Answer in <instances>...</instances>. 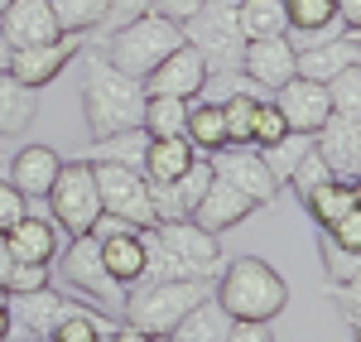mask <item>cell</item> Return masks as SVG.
Wrapping results in <instances>:
<instances>
[{"mask_svg":"<svg viewBox=\"0 0 361 342\" xmlns=\"http://www.w3.org/2000/svg\"><path fill=\"white\" fill-rule=\"evenodd\" d=\"M154 0H111V20H130V15H145Z\"/></svg>","mask_w":361,"mask_h":342,"instance_id":"45","label":"cell"},{"mask_svg":"<svg viewBox=\"0 0 361 342\" xmlns=\"http://www.w3.org/2000/svg\"><path fill=\"white\" fill-rule=\"evenodd\" d=\"M212 299L231 314V323H275L289 304V285L279 280V270L270 260L236 256V260H222Z\"/></svg>","mask_w":361,"mask_h":342,"instance_id":"2","label":"cell"},{"mask_svg":"<svg viewBox=\"0 0 361 342\" xmlns=\"http://www.w3.org/2000/svg\"><path fill=\"white\" fill-rule=\"evenodd\" d=\"M10 338V309H5V289H0V342Z\"/></svg>","mask_w":361,"mask_h":342,"instance_id":"49","label":"cell"},{"mask_svg":"<svg viewBox=\"0 0 361 342\" xmlns=\"http://www.w3.org/2000/svg\"><path fill=\"white\" fill-rule=\"evenodd\" d=\"M183 44L197 49V58L207 63V73H241V49L246 34L236 20V0H202V10L183 20Z\"/></svg>","mask_w":361,"mask_h":342,"instance_id":"6","label":"cell"},{"mask_svg":"<svg viewBox=\"0 0 361 342\" xmlns=\"http://www.w3.org/2000/svg\"><path fill=\"white\" fill-rule=\"evenodd\" d=\"M39 116V92L25 87L10 68H0V140L10 135H25Z\"/></svg>","mask_w":361,"mask_h":342,"instance_id":"25","label":"cell"},{"mask_svg":"<svg viewBox=\"0 0 361 342\" xmlns=\"http://www.w3.org/2000/svg\"><path fill=\"white\" fill-rule=\"evenodd\" d=\"M10 265H15V256H10V246H5V231H0V289H5V275H10Z\"/></svg>","mask_w":361,"mask_h":342,"instance_id":"48","label":"cell"},{"mask_svg":"<svg viewBox=\"0 0 361 342\" xmlns=\"http://www.w3.org/2000/svg\"><path fill=\"white\" fill-rule=\"evenodd\" d=\"M49 202V217L58 222V231H68V236H82L92 231V222L102 217V198H97V178H92V164L87 159H63V169H58L54 188L44 193Z\"/></svg>","mask_w":361,"mask_h":342,"instance_id":"7","label":"cell"},{"mask_svg":"<svg viewBox=\"0 0 361 342\" xmlns=\"http://www.w3.org/2000/svg\"><path fill=\"white\" fill-rule=\"evenodd\" d=\"M58 169H63L58 149H49V145H25V149L10 159V183H15L25 198H44V193L54 188Z\"/></svg>","mask_w":361,"mask_h":342,"instance_id":"23","label":"cell"},{"mask_svg":"<svg viewBox=\"0 0 361 342\" xmlns=\"http://www.w3.org/2000/svg\"><path fill=\"white\" fill-rule=\"evenodd\" d=\"M183 135H188V145H193L197 154H217V149L226 145V121H222V106H217V102H197V106H188Z\"/></svg>","mask_w":361,"mask_h":342,"instance_id":"30","label":"cell"},{"mask_svg":"<svg viewBox=\"0 0 361 342\" xmlns=\"http://www.w3.org/2000/svg\"><path fill=\"white\" fill-rule=\"evenodd\" d=\"M5 309H10V338L44 342L49 328L63 318L68 299L54 285H44V289H25V294H5Z\"/></svg>","mask_w":361,"mask_h":342,"instance_id":"15","label":"cell"},{"mask_svg":"<svg viewBox=\"0 0 361 342\" xmlns=\"http://www.w3.org/2000/svg\"><path fill=\"white\" fill-rule=\"evenodd\" d=\"M54 260H58V280H63L68 289L92 294L97 304H121V299H126V289L106 275V265H102V241H97L92 231L73 236V241H68Z\"/></svg>","mask_w":361,"mask_h":342,"instance_id":"8","label":"cell"},{"mask_svg":"<svg viewBox=\"0 0 361 342\" xmlns=\"http://www.w3.org/2000/svg\"><path fill=\"white\" fill-rule=\"evenodd\" d=\"M92 178H97V198H102V212H111L130 227H149L154 222V207H149V183L140 169H126V164H106L97 159L92 164Z\"/></svg>","mask_w":361,"mask_h":342,"instance_id":"9","label":"cell"},{"mask_svg":"<svg viewBox=\"0 0 361 342\" xmlns=\"http://www.w3.org/2000/svg\"><path fill=\"white\" fill-rule=\"evenodd\" d=\"M241 78L255 83L260 92H275L294 78V49H289V39L275 34V39H246V49H241Z\"/></svg>","mask_w":361,"mask_h":342,"instance_id":"18","label":"cell"},{"mask_svg":"<svg viewBox=\"0 0 361 342\" xmlns=\"http://www.w3.org/2000/svg\"><path fill=\"white\" fill-rule=\"evenodd\" d=\"M212 183V164L197 154L188 173H178L173 183H149V207H154V222H178V217H193L197 198L207 193Z\"/></svg>","mask_w":361,"mask_h":342,"instance_id":"16","label":"cell"},{"mask_svg":"<svg viewBox=\"0 0 361 342\" xmlns=\"http://www.w3.org/2000/svg\"><path fill=\"white\" fill-rule=\"evenodd\" d=\"M222 342H275V338H270V323H231Z\"/></svg>","mask_w":361,"mask_h":342,"instance_id":"44","label":"cell"},{"mask_svg":"<svg viewBox=\"0 0 361 342\" xmlns=\"http://www.w3.org/2000/svg\"><path fill=\"white\" fill-rule=\"evenodd\" d=\"M236 20H241L246 39H275L289 29L284 0H236Z\"/></svg>","mask_w":361,"mask_h":342,"instance_id":"31","label":"cell"},{"mask_svg":"<svg viewBox=\"0 0 361 342\" xmlns=\"http://www.w3.org/2000/svg\"><path fill=\"white\" fill-rule=\"evenodd\" d=\"M25 212H29V198L10 183V178H0V231H10Z\"/></svg>","mask_w":361,"mask_h":342,"instance_id":"41","label":"cell"},{"mask_svg":"<svg viewBox=\"0 0 361 342\" xmlns=\"http://www.w3.org/2000/svg\"><path fill=\"white\" fill-rule=\"evenodd\" d=\"M5 342H25V338H5Z\"/></svg>","mask_w":361,"mask_h":342,"instance_id":"51","label":"cell"},{"mask_svg":"<svg viewBox=\"0 0 361 342\" xmlns=\"http://www.w3.org/2000/svg\"><path fill=\"white\" fill-rule=\"evenodd\" d=\"M226 328H231V314L207 294V299H197L193 309L169 328V342H222Z\"/></svg>","mask_w":361,"mask_h":342,"instance_id":"26","label":"cell"},{"mask_svg":"<svg viewBox=\"0 0 361 342\" xmlns=\"http://www.w3.org/2000/svg\"><path fill=\"white\" fill-rule=\"evenodd\" d=\"M0 34H5L10 49H29V44H49V39H58L49 0H10V5L0 10Z\"/></svg>","mask_w":361,"mask_h":342,"instance_id":"20","label":"cell"},{"mask_svg":"<svg viewBox=\"0 0 361 342\" xmlns=\"http://www.w3.org/2000/svg\"><path fill=\"white\" fill-rule=\"evenodd\" d=\"M304 207L308 217L318 222V227H333L342 212H352V207H361V193L357 183H342V178H323L313 193H304Z\"/></svg>","mask_w":361,"mask_h":342,"instance_id":"27","label":"cell"},{"mask_svg":"<svg viewBox=\"0 0 361 342\" xmlns=\"http://www.w3.org/2000/svg\"><path fill=\"white\" fill-rule=\"evenodd\" d=\"M178 44H183V29L173 25V20H164V15H154V10H145V15H130V20H121L111 29L102 58L111 68H121V73H130V78H145Z\"/></svg>","mask_w":361,"mask_h":342,"instance_id":"5","label":"cell"},{"mask_svg":"<svg viewBox=\"0 0 361 342\" xmlns=\"http://www.w3.org/2000/svg\"><path fill=\"white\" fill-rule=\"evenodd\" d=\"M154 342H169V338H154Z\"/></svg>","mask_w":361,"mask_h":342,"instance_id":"53","label":"cell"},{"mask_svg":"<svg viewBox=\"0 0 361 342\" xmlns=\"http://www.w3.org/2000/svg\"><path fill=\"white\" fill-rule=\"evenodd\" d=\"M337 20L342 29H361V0H337Z\"/></svg>","mask_w":361,"mask_h":342,"instance_id":"46","label":"cell"},{"mask_svg":"<svg viewBox=\"0 0 361 342\" xmlns=\"http://www.w3.org/2000/svg\"><path fill=\"white\" fill-rule=\"evenodd\" d=\"M313 149H318V159L328 164L333 178H342V183H357L361 178V121L357 116L333 111L313 130Z\"/></svg>","mask_w":361,"mask_h":342,"instance_id":"12","label":"cell"},{"mask_svg":"<svg viewBox=\"0 0 361 342\" xmlns=\"http://www.w3.org/2000/svg\"><path fill=\"white\" fill-rule=\"evenodd\" d=\"M289 29H323L337 20V0H284Z\"/></svg>","mask_w":361,"mask_h":342,"instance_id":"36","label":"cell"},{"mask_svg":"<svg viewBox=\"0 0 361 342\" xmlns=\"http://www.w3.org/2000/svg\"><path fill=\"white\" fill-rule=\"evenodd\" d=\"M82 111H87V130L92 140L130 130L145 116V87L140 78L111 68L102 54H87V78H82Z\"/></svg>","mask_w":361,"mask_h":342,"instance_id":"3","label":"cell"},{"mask_svg":"<svg viewBox=\"0 0 361 342\" xmlns=\"http://www.w3.org/2000/svg\"><path fill=\"white\" fill-rule=\"evenodd\" d=\"M275 111L284 116L289 130L299 135H313L328 116H333V97H328V83H308V78H289L284 87H275Z\"/></svg>","mask_w":361,"mask_h":342,"instance_id":"14","label":"cell"},{"mask_svg":"<svg viewBox=\"0 0 361 342\" xmlns=\"http://www.w3.org/2000/svg\"><path fill=\"white\" fill-rule=\"evenodd\" d=\"M5 5H10V0H0V10H5Z\"/></svg>","mask_w":361,"mask_h":342,"instance_id":"52","label":"cell"},{"mask_svg":"<svg viewBox=\"0 0 361 342\" xmlns=\"http://www.w3.org/2000/svg\"><path fill=\"white\" fill-rule=\"evenodd\" d=\"M54 285V270L49 265H29V260H15L10 275H5V294H25V289H44Z\"/></svg>","mask_w":361,"mask_h":342,"instance_id":"40","label":"cell"},{"mask_svg":"<svg viewBox=\"0 0 361 342\" xmlns=\"http://www.w3.org/2000/svg\"><path fill=\"white\" fill-rule=\"evenodd\" d=\"M183 121H188V102L183 97H145V135H183Z\"/></svg>","mask_w":361,"mask_h":342,"instance_id":"33","label":"cell"},{"mask_svg":"<svg viewBox=\"0 0 361 342\" xmlns=\"http://www.w3.org/2000/svg\"><path fill=\"white\" fill-rule=\"evenodd\" d=\"M149 10H154V15H164V20H173V25H183L188 15L202 10V0H154Z\"/></svg>","mask_w":361,"mask_h":342,"instance_id":"43","label":"cell"},{"mask_svg":"<svg viewBox=\"0 0 361 342\" xmlns=\"http://www.w3.org/2000/svg\"><path fill=\"white\" fill-rule=\"evenodd\" d=\"M323 178H333V173H328V164H323V159H318V149L308 145L304 159H299V164L289 169V178H284V183H289V188H294V193L304 198V193H313V188H318Z\"/></svg>","mask_w":361,"mask_h":342,"instance_id":"39","label":"cell"},{"mask_svg":"<svg viewBox=\"0 0 361 342\" xmlns=\"http://www.w3.org/2000/svg\"><path fill=\"white\" fill-rule=\"evenodd\" d=\"M140 87H145V97H183V102H193V97L207 92V63L197 58V49L178 44L173 54H164L140 78Z\"/></svg>","mask_w":361,"mask_h":342,"instance_id":"11","label":"cell"},{"mask_svg":"<svg viewBox=\"0 0 361 342\" xmlns=\"http://www.w3.org/2000/svg\"><path fill=\"white\" fill-rule=\"evenodd\" d=\"M5 246L15 260H29V265H54V256L63 251V231H58L54 217L44 212H25L15 227L5 231Z\"/></svg>","mask_w":361,"mask_h":342,"instance_id":"19","label":"cell"},{"mask_svg":"<svg viewBox=\"0 0 361 342\" xmlns=\"http://www.w3.org/2000/svg\"><path fill=\"white\" fill-rule=\"evenodd\" d=\"M106 342H154V338H149V333H140V328H130V323H121V328L106 333Z\"/></svg>","mask_w":361,"mask_h":342,"instance_id":"47","label":"cell"},{"mask_svg":"<svg viewBox=\"0 0 361 342\" xmlns=\"http://www.w3.org/2000/svg\"><path fill=\"white\" fill-rule=\"evenodd\" d=\"M202 159L212 164L217 178H226L231 188H241L255 207H275L279 178L270 173V164H265V154H260V149H250V145H222L217 154H202Z\"/></svg>","mask_w":361,"mask_h":342,"instance_id":"10","label":"cell"},{"mask_svg":"<svg viewBox=\"0 0 361 342\" xmlns=\"http://www.w3.org/2000/svg\"><path fill=\"white\" fill-rule=\"evenodd\" d=\"M78 54H82V34H58V39H49V44L15 49V54H10V73H15L25 87L39 92V87L58 83V73H63Z\"/></svg>","mask_w":361,"mask_h":342,"instance_id":"13","label":"cell"},{"mask_svg":"<svg viewBox=\"0 0 361 342\" xmlns=\"http://www.w3.org/2000/svg\"><path fill=\"white\" fill-rule=\"evenodd\" d=\"M145 241V280H217L222 246L212 231H202L193 217L178 222H149L140 227Z\"/></svg>","mask_w":361,"mask_h":342,"instance_id":"1","label":"cell"},{"mask_svg":"<svg viewBox=\"0 0 361 342\" xmlns=\"http://www.w3.org/2000/svg\"><path fill=\"white\" fill-rule=\"evenodd\" d=\"M197 159V149L188 145V135H149L145 145V183H173L178 173H188V164Z\"/></svg>","mask_w":361,"mask_h":342,"instance_id":"24","label":"cell"},{"mask_svg":"<svg viewBox=\"0 0 361 342\" xmlns=\"http://www.w3.org/2000/svg\"><path fill=\"white\" fill-rule=\"evenodd\" d=\"M308 145H313V135H299V130H289L284 140L265 145L260 154H265V164H270V173H275L279 183H284V178H289V169H294V164L304 159V149H308Z\"/></svg>","mask_w":361,"mask_h":342,"instance_id":"34","label":"cell"},{"mask_svg":"<svg viewBox=\"0 0 361 342\" xmlns=\"http://www.w3.org/2000/svg\"><path fill=\"white\" fill-rule=\"evenodd\" d=\"M328 97H333V111L337 116H357L361 121V63L342 68L333 83H328Z\"/></svg>","mask_w":361,"mask_h":342,"instance_id":"35","label":"cell"},{"mask_svg":"<svg viewBox=\"0 0 361 342\" xmlns=\"http://www.w3.org/2000/svg\"><path fill=\"white\" fill-rule=\"evenodd\" d=\"M361 63V29H342L333 39L313 44V49H299L294 54V78H308V83H333L342 68Z\"/></svg>","mask_w":361,"mask_h":342,"instance_id":"17","label":"cell"},{"mask_svg":"<svg viewBox=\"0 0 361 342\" xmlns=\"http://www.w3.org/2000/svg\"><path fill=\"white\" fill-rule=\"evenodd\" d=\"M212 285L207 280H140L126 289L121 314L130 328L149 333V338H169V328L193 309L197 299H207Z\"/></svg>","mask_w":361,"mask_h":342,"instance_id":"4","label":"cell"},{"mask_svg":"<svg viewBox=\"0 0 361 342\" xmlns=\"http://www.w3.org/2000/svg\"><path fill=\"white\" fill-rule=\"evenodd\" d=\"M58 34H87L111 20V0H49Z\"/></svg>","mask_w":361,"mask_h":342,"instance_id":"32","label":"cell"},{"mask_svg":"<svg viewBox=\"0 0 361 342\" xmlns=\"http://www.w3.org/2000/svg\"><path fill=\"white\" fill-rule=\"evenodd\" d=\"M106 333H111V323L97 314V309H82V304L68 299L63 318L49 328V338H44V342H106Z\"/></svg>","mask_w":361,"mask_h":342,"instance_id":"29","label":"cell"},{"mask_svg":"<svg viewBox=\"0 0 361 342\" xmlns=\"http://www.w3.org/2000/svg\"><path fill=\"white\" fill-rule=\"evenodd\" d=\"M250 212H255V202H250L241 188H231L226 178H217V173H212L207 193H202V198H197V207H193V222H197L202 231H212V236H222L226 227L246 222Z\"/></svg>","mask_w":361,"mask_h":342,"instance_id":"21","label":"cell"},{"mask_svg":"<svg viewBox=\"0 0 361 342\" xmlns=\"http://www.w3.org/2000/svg\"><path fill=\"white\" fill-rule=\"evenodd\" d=\"M145 126H130V130H116V135H102V140H92L82 159L87 164H97V159H106V164H126V169H145Z\"/></svg>","mask_w":361,"mask_h":342,"instance_id":"28","label":"cell"},{"mask_svg":"<svg viewBox=\"0 0 361 342\" xmlns=\"http://www.w3.org/2000/svg\"><path fill=\"white\" fill-rule=\"evenodd\" d=\"M102 241V265L121 289H130L145 280V241H140V227H121V231H106L97 236Z\"/></svg>","mask_w":361,"mask_h":342,"instance_id":"22","label":"cell"},{"mask_svg":"<svg viewBox=\"0 0 361 342\" xmlns=\"http://www.w3.org/2000/svg\"><path fill=\"white\" fill-rule=\"evenodd\" d=\"M10 54H15V49H10V44H5V34H0V68H10Z\"/></svg>","mask_w":361,"mask_h":342,"instance_id":"50","label":"cell"},{"mask_svg":"<svg viewBox=\"0 0 361 342\" xmlns=\"http://www.w3.org/2000/svg\"><path fill=\"white\" fill-rule=\"evenodd\" d=\"M328 236H333L337 246H347V251H361V207H352V212H342L333 227H323Z\"/></svg>","mask_w":361,"mask_h":342,"instance_id":"42","label":"cell"},{"mask_svg":"<svg viewBox=\"0 0 361 342\" xmlns=\"http://www.w3.org/2000/svg\"><path fill=\"white\" fill-rule=\"evenodd\" d=\"M284 135H289L284 116L275 111V102H270V97H260V102H255V121H250V145H255V149H265V145L284 140Z\"/></svg>","mask_w":361,"mask_h":342,"instance_id":"37","label":"cell"},{"mask_svg":"<svg viewBox=\"0 0 361 342\" xmlns=\"http://www.w3.org/2000/svg\"><path fill=\"white\" fill-rule=\"evenodd\" d=\"M318 251H323V265H328V280L333 285H357V251L337 246L328 231L318 236Z\"/></svg>","mask_w":361,"mask_h":342,"instance_id":"38","label":"cell"}]
</instances>
